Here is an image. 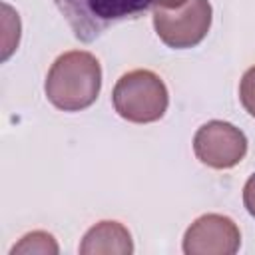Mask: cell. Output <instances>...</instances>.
Here are the masks:
<instances>
[{
    "instance_id": "cell-6",
    "label": "cell",
    "mask_w": 255,
    "mask_h": 255,
    "mask_svg": "<svg viewBox=\"0 0 255 255\" xmlns=\"http://www.w3.org/2000/svg\"><path fill=\"white\" fill-rule=\"evenodd\" d=\"M241 231L237 223L221 213L197 217L183 235L185 255H233L239 251Z\"/></svg>"
},
{
    "instance_id": "cell-4",
    "label": "cell",
    "mask_w": 255,
    "mask_h": 255,
    "mask_svg": "<svg viewBox=\"0 0 255 255\" xmlns=\"http://www.w3.org/2000/svg\"><path fill=\"white\" fill-rule=\"evenodd\" d=\"M211 4L209 0H189L177 10L153 8V28L157 38L175 50L197 46L209 32Z\"/></svg>"
},
{
    "instance_id": "cell-12",
    "label": "cell",
    "mask_w": 255,
    "mask_h": 255,
    "mask_svg": "<svg viewBox=\"0 0 255 255\" xmlns=\"http://www.w3.org/2000/svg\"><path fill=\"white\" fill-rule=\"evenodd\" d=\"M189 0H153V8H163V10H177L185 6Z\"/></svg>"
},
{
    "instance_id": "cell-1",
    "label": "cell",
    "mask_w": 255,
    "mask_h": 255,
    "mask_svg": "<svg viewBox=\"0 0 255 255\" xmlns=\"http://www.w3.org/2000/svg\"><path fill=\"white\" fill-rule=\"evenodd\" d=\"M102 90V66L86 50H70L54 60L48 70L44 92L52 106L64 112L90 108Z\"/></svg>"
},
{
    "instance_id": "cell-5",
    "label": "cell",
    "mask_w": 255,
    "mask_h": 255,
    "mask_svg": "<svg viewBox=\"0 0 255 255\" xmlns=\"http://www.w3.org/2000/svg\"><path fill=\"white\" fill-rule=\"evenodd\" d=\"M193 151L197 159L213 169H231L247 153L245 133L229 122L211 120L193 135Z\"/></svg>"
},
{
    "instance_id": "cell-7",
    "label": "cell",
    "mask_w": 255,
    "mask_h": 255,
    "mask_svg": "<svg viewBox=\"0 0 255 255\" xmlns=\"http://www.w3.org/2000/svg\"><path fill=\"white\" fill-rule=\"evenodd\" d=\"M82 255H131V233L120 221H100L84 235L80 243Z\"/></svg>"
},
{
    "instance_id": "cell-8",
    "label": "cell",
    "mask_w": 255,
    "mask_h": 255,
    "mask_svg": "<svg viewBox=\"0 0 255 255\" xmlns=\"http://www.w3.org/2000/svg\"><path fill=\"white\" fill-rule=\"evenodd\" d=\"M60 247L54 239L52 233L48 231H30L26 233L12 249H10V255H34V253H40V255H58Z\"/></svg>"
},
{
    "instance_id": "cell-3",
    "label": "cell",
    "mask_w": 255,
    "mask_h": 255,
    "mask_svg": "<svg viewBox=\"0 0 255 255\" xmlns=\"http://www.w3.org/2000/svg\"><path fill=\"white\" fill-rule=\"evenodd\" d=\"M74 30V36L92 42L110 24L135 18L153 6V0H54Z\"/></svg>"
},
{
    "instance_id": "cell-2",
    "label": "cell",
    "mask_w": 255,
    "mask_h": 255,
    "mask_svg": "<svg viewBox=\"0 0 255 255\" xmlns=\"http://www.w3.org/2000/svg\"><path fill=\"white\" fill-rule=\"evenodd\" d=\"M114 110L131 124H151L163 118L169 96L163 80L151 70L124 74L112 92Z\"/></svg>"
},
{
    "instance_id": "cell-10",
    "label": "cell",
    "mask_w": 255,
    "mask_h": 255,
    "mask_svg": "<svg viewBox=\"0 0 255 255\" xmlns=\"http://www.w3.org/2000/svg\"><path fill=\"white\" fill-rule=\"evenodd\" d=\"M239 100L245 108V112L255 118V66H251L243 78H241V84H239Z\"/></svg>"
},
{
    "instance_id": "cell-9",
    "label": "cell",
    "mask_w": 255,
    "mask_h": 255,
    "mask_svg": "<svg viewBox=\"0 0 255 255\" xmlns=\"http://www.w3.org/2000/svg\"><path fill=\"white\" fill-rule=\"evenodd\" d=\"M2 10H4V18H2V26H4V34H2V62H6L10 58V54L16 50L18 42H20V18H18V14L8 4H2Z\"/></svg>"
},
{
    "instance_id": "cell-11",
    "label": "cell",
    "mask_w": 255,
    "mask_h": 255,
    "mask_svg": "<svg viewBox=\"0 0 255 255\" xmlns=\"http://www.w3.org/2000/svg\"><path fill=\"white\" fill-rule=\"evenodd\" d=\"M243 205L251 217H255V173L243 185Z\"/></svg>"
}]
</instances>
